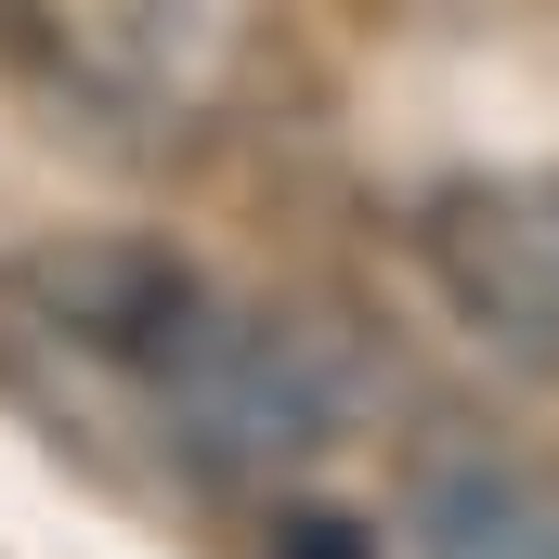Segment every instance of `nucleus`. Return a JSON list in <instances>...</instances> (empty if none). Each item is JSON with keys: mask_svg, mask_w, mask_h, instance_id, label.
<instances>
[{"mask_svg": "<svg viewBox=\"0 0 559 559\" xmlns=\"http://www.w3.org/2000/svg\"><path fill=\"white\" fill-rule=\"evenodd\" d=\"M417 235H429V274L455 286L508 352L559 365V182H468Z\"/></svg>", "mask_w": 559, "mask_h": 559, "instance_id": "obj_2", "label": "nucleus"}, {"mask_svg": "<svg viewBox=\"0 0 559 559\" xmlns=\"http://www.w3.org/2000/svg\"><path fill=\"white\" fill-rule=\"evenodd\" d=\"M404 534H417V559H559V468H521V455H429Z\"/></svg>", "mask_w": 559, "mask_h": 559, "instance_id": "obj_3", "label": "nucleus"}, {"mask_svg": "<svg viewBox=\"0 0 559 559\" xmlns=\"http://www.w3.org/2000/svg\"><path fill=\"white\" fill-rule=\"evenodd\" d=\"M105 338L143 365L156 417H169V442H182L195 468L274 481V468H299V455L338 429V391H325V365H312L299 325L222 312V299H195L182 274H156L143 286V325H105Z\"/></svg>", "mask_w": 559, "mask_h": 559, "instance_id": "obj_1", "label": "nucleus"}]
</instances>
